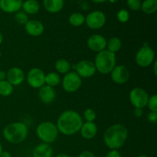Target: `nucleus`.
<instances>
[{
  "mask_svg": "<svg viewBox=\"0 0 157 157\" xmlns=\"http://www.w3.org/2000/svg\"><path fill=\"white\" fill-rule=\"evenodd\" d=\"M83 123V117L79 113L67 110L58 117L56 126L60 133L64 136H73L80 131Z\"/></svg>",
  "mask_w": 157,
  "mask_h": 157,
  "instance_id": "1",
  "label": "nucleus"
},
{
  "mask_svg": "<svg viewBox=\"0 0 157 157\" xmlns=\"http://www.w3.org/2000/svg\"><path fill=\"white\" fill-rule=\"evenodd\" d=\"M128 130L124 125L116 124L109 127L104 133V144L110 150H118L127 142Z\"/></svg>",
  "mask_w": 157,
  "mask_h": 157,
  "instance_id": "2",
  "label": "nucleus"
},
{
  "mask_svg": "<svg viewBox=\"0 0 157 157\" xmlns=\"http://www.w3.org/2000/svg\"><path fill=\"white\" fill-rule=\"evenodd\" d=\"M2 135L7 142L12 144H20L27 138L29 128L22 122L11 123L3 129Z\"/></svg>",
  "mask_w": 157,
  "mask_h": 157,
  "instance_id": "3",
  "label": "nucleus"
},
{
  "mask_svg": "<svg viewBox=\"0 0 157 157\" xmlns=\"http://www.w3.org/2000/svg\"><path fill=\"white\" fill-rule=\"evenodd\" d=\"M94 64L97 71L102 75H108L117 65L116 55L105 49L97 54Z\"/></svg>",
  "mask_w": 157,
  "mask_h": 157,
  "instance_id": "4",
  "label": "nucleus"
},
{
  "mask_svg": "<svg viewBox=\"0 0 157 157\" xmlns=\"http://www.w3.org/2000/svg\"><path fill=\"white\" fill-rule=\"evenodd\" d=\"M59 132L56 124L52 121H42L36 127V135L40 140L45 144L54 143L58 138Z\"/></svg>",
  "mask_w": 157,
  "mask_h": 157,
  "instance_id": "5",
  "label": "nucleus"
},
{
  "mask_svg": "<svg viewBox=\"0 0 157 157\" xmlns=\"http://www.w3.org/2000/svg\"><path fill=\"white\" fill-rule=\"evenodd\" d=\"M156 54L154 50L147 44H144L137 51L135 56V61L139 67H147L153 64L156 60Z\"/></svg>",
  "mask_w": 157,
  "mask_h": 157,
  "instance_id": "6",
  "label": "nucleus"
},
{
  "mask_svg": "<svg viewBox=\"0 0 157 157\" xmlns=\"http://www.w3.org/2000/svg\"><path fill=\"white\" fill-rule=\"evenodd\" d=\"M61 82L64 91L67 93H75L82 85V78L75 71H71L64 75Z\"/></svg>",
  "mask_w": 157,
  "mask_h": 157,
  "instance_id": "7",
  "label": "nucleus"
},
{
  "mask_svg": "<svg viewBox=\"0 0 157 157\" xmlns=\"http://www.w3.org/2000/svg\"><path fill=\"white\" fill-rule=\"evenodd\" d=\"M150 96L147 90L141 87H134L129 94L130 104L134 108H142L147 107Z\"/></svg>",
  "mask_w": 157,
  "mask_h": 157,
  "instance_id": "8",
  "label": "nucleus"
},
{
  "mask_svg": "<svg viewBox=\"0 0 157 157\" xmlns=\"http://www.w3.org/2000/svg\"><path fill=\"white\" fill-rule=\"evenodd\" d=\"M107 17L102 11L96 10L90 12L85 16L86 25L92 30H98L105 25Z\"/></svg>",
  "mask_w": 157,
  "mask_h": 157,
  "instance_id": "9",
  "label": "nucleus"
},
{
  "mask_svg": "<svg viewBox=\"0 0 157 157\" xmlns=\"http://www.w3.org/2000/svg\"><path fill=\"white\" fill-rule=\"evenodd\" d=\"M45 73L38 67H33L28 72L25 80L31 87L35 89H40L45 84L44 83Z\"/></svg>",
  "mask_w": 157,
  "mask_h": 157,
  "instance_id": "10",
  "label": "nucleus"
},
{
  "mask_svg": "<svg viewBox=\"0 0 157 157\" xmlns=\"http://www.w3.org/2000/svg\"><path fill=\"white\" fill-rule=\"evenodd\" d=\"M75 71L81 78H90L96 74L97 70L93 61L89 60H82L76 64Z\"/></svg>",
  "mask_w": 157,
  "mask_h": 157,
  "instance_id": "11",
  "label": "nucleus"
},
{
  "mask_svg": "<svg viewBox=\"0 0 157 157\" xmlns=\"http://www.w3.org/2000/svg\"><path fill=\"white\" fill-rule=\"evenodd\" d=\"M112 81L117 84H124L129 81L130 77V70L124 64L116 65L110 73Z\"/></svg>",
  "mask_w": 157,
  "mask_h": 157,
  "instance_id": "12",
  "label": "nucleus"
},
{
  "mask_svg": "<svg viewBox=\"0 0 157 157\" xmlns=\"http://www.w3.org/2000/svg\"><path fill=\"white\" fill-rule=\"evenodd\" d=\"M107 40L104 36L100 34L90 35L87 41V47L92 52L98 53L107 49Z\"/></svg>",
  "mask_w": 157,
  "mask_h": 157,
  "instance_id": "13",
  "label": "nucleus"
},
{
  "mask_svg": "<svg viewBox=\"0 0 157 157\" xmlns=\"http://www.w3.org/2000/svg\"><path fill=\"white\" fill-rule=\"evenodd\" d=\"M6 80H7L12 86H19L25 80L24 71L18 67H12L6 72Z\"/></svg>",
  "mask_w": 157,
  "mask_h": 157,
  "instance_id": "14",
  "label": "nucleus"
},
{
  "mask_svg": "<svg viewBox=\"0 0 157 157\" xmlns=\"http://www.w3.org/2000/svg\"><path fill=\"white\" fill-rule=\"evenodd\" d=\"M26 33L32 37H39L44 33V26L41 21L35 19H31L25 25Z\"/></svg>",
  "mask_w": 157,
  "mask_h": 157,
  "instance_id": "15",
  "label": "nucleus"
},
{
  "mask_svg": "<svg viewBox=\"0 0 157 157\" xmlns=\"http://www.w3.org/2000/svg\"><path fill=\"white\" fill-rule=\"evenodd\" d=\"M38 98L44 104H51L56 98V91L54 87L44 84L38 90Z\"/></svg>",
  "mask_w": 157,
  "mask_h": 157,
  "instance_id": "16",
  "label": "nucleus"
},
{
  "mask_svg": "<svg viewBox=\"0 0 157 157\" xmlns=\"http://www.w3.org/2000/svg\"><path fill=\"white\" fill-rule=\"evenodd\" d=\"M23 0H0V9L6 13H15L21 9Z\"/></svg>",
  "mask_w": 157,
  "mask_h": 157,
  "instance_id": "17",
  "label": "nucleus"
},
{
  "mask_svg": "<svg viewBox=\"0 0 157 157\" xmlns=\"http://www.w3.org/2000/svg\"><path fill=\"white\" fill-rule=\"evenodd\" d=\"M98 131V126L94 122H85L83 123L79 132L84 139L91 140L96 136Z\"/></svg>",
  "mask_w": 157,
  "mask_h": 157,
  "instance_id": "18",
  "label": "nucleus"
},
{
  "mask_svg": "<svg viewBox=\"0 0 157 157\" xmlns=\"http://www.w3.org/2000/svg\"><path fill=\"white\" fill-rule=\"evenodd\" d=\"M54 153L53 148L52 146L48 144L41 143L38 144L32 152V156L33 157H52Z\"/></svg>",
  "mask_w": 157,
  "mask_h": 157,
  "instance_id": "19",
  "label": "nucleus"
},
{
  "mask_svg": "<svg viewBox=\"0 0 157 157\" xmlns=\"http://www.w3.org/2000/svg\"><path fill=\"white\" fill-rule=\"evenodd\" d=\"M64 6V0H43V6L49 13H58Z\"/></svg>",
  "mask_w": 157,
  "mask_h": 157,
  "instance_id": "20",
  "label": "nucleus"
},
{
  "mask_svg": "<svg viewBox=\"0 0 157 157\" xmlns=\"http://www.w3.org/2000/svg\"><path fill=\"white\" fill-rule=\"evenodd\" d=\"M21 9L27 15H35L40 10V4L37 0H25L23 2Z\"/></svg>",
  "mask_w": 157,
  "mask_h": 157,
  "instance_id": "21",
  "label": "nucleus"
},
{
  "mask_svg": "<svg viewBox=\"0 0 157 157\" xmlns=\"http://www.w3.org/2000/svg\"><path fill=\"white\" fill-rule=\"evenodd\" d=\"M55 67L56 72L59 75H66L71 71V65L70 62L67 61L65 58H60L55 61Z\"/></svg>",
  "mask_w": 157,
  "mask_h": 157,
  "instance_id": "22",
  "label": "nucleus"
},
{
  "mask_svg": "<svg viewBox=\"0 0 157 157\" xmlns=\"http://www.w3.org/2000/svg\"><path fill=\"white\" fill-rule=\"evenodd\" d=\"M140 9L147 15L156 13L157 11V0H144L141 3Z\"/></svg>",
  "mask_w": 157,
  "mask_h": 157,
  "instance_id": "23",
  "label": "nucleus"
},
{
  "mask_svg": "<svg viewBox=\"0 0 157 157\" xmlns=\"http://www.w3.org/2000/svg\"><path fill=\"white\" fill-rule=\"evenodd\" d=\"M61 79L60 77L59 74L55 71H51L46 75L45 74V78H44V83L45 85L50 86V87H54L58 85L61 83Z\"/></svg>",
  "mask_w": 157,
  "mask_h": 157,
  "instance_id": "24",
  "label": "nucleus"
},
{
  "mask_svg": "<svg viewBox=\"0 0 157 157\" xmlns=\"http://www.w3.org/2000/svg\"><path fill=\"white\" fill-rule=\"evenodd\" d=\"M68 21L74 27H81L85 23V16L81 12H74L69 16Z\"/></svg>",
  "mask_w": 157,
  "mask_h": 157,
  "instance_id": "25",
  "label": "nucleus"
},
{
  "mask_svg": "<svg viewBox=\"0 0 157 157\" xmlns=\"http://www.w3.org/2000/svg\"><path fill=\"white\" fill-rule=\"evenodd\" d=\"M122 47V41L117 37H112L107 41V50L115 54L119 52Z\"/></svg>",
  "mask_w": 157,
  "mask_h": 157,
  "instance_id": "26",
  "label": "nucleus"
},
{
  "mask_svg": "<svg viewBox=\"0 0 157 157\" xmlns=\"http://www.w3.org/2000/svg\"><path fill=\"white\" fill-rule=\"evenodd\" d=\"M14 87L7 81V80H2L0 81V96L9 97L13 93Z\"/></svg>",
  "mask_w": 157,
  "mask_h": 157,
  "instance_id": "27",
  "label": "nucleus"
},
{
  "mask_svg": "<svg viewBox=\"0 0 157 157\" xmlns=\"http://www.w3.org/2000/svg\"><path fill=\"white\" fill-rule=\"evenodd\" d=\"M15 20L18 24L19 25H25L26 24L28 21H29V16L26 13H25L23 11H18V12H15Z\"/></svg>",
  "mask_w": 157,
  "mask_h": 157,
  "instance_id": "28",
  "label": "nucleus"
},
{
  "mask_svg": "<svg viewBox=\"0 0 157 157\" xmlns=\"http://www.w3.org/2000/svg\"><path fill=\"white\" fill-rule=\"evenodd\" d=\"M83 118L86 122H94L97 118V113L93 109L87 108L84 110Z\"/></svg>",
  "mask_w": 157,
  "mask_h": 157,
  "instance_id": "29",
  "label": "nucleus"
},
{
  "mask_svg": "<svg viewBox=\"0 0 157 157\" xmlns=\"http://www.w3.org/2000/svg\"><path fill=\"white\" fill-rule=\"evenodd\" d=\"M117 20L120 22L126 23L130 19V13H129V12L127 9H122L117 12Z\"/></svg>",
  "mask_w": 157,
  "mask_h": 157,
  "instance_id": "30",
  "label": "nucleus"
},
{
  "mask_svg": "<svg viewBox=\"0 0 157 157\" xmlns=\"http://www.w3.org/2000/svg\"><path fill=\"white\" fill-rule=\"evenodd\" d=\"M147 107L151 112H157V95L153 94L149 98Z\"/></svg>",
  "mask_w": 157,
  "mask_h": 157,
  "instance_id": "31",
  "label": "nucleus"
},
{
  "mask_svg": "<svg viewBox=\"0 0 157 157\" xmlns=\"http://www.w3.org/2000/svg\"><path fill=\"white\" fill-rule=\"evenodd\" d=\"M141 0H127V7L132 11H136L140 10L141 8Z\"/></svg>",
  "mask_w": 157,
  "mask_h": 157,
  "instance_id": "32",
  "label": "nucleus"
},
{
  "mask_svg": "<svg viewBox=\"0 0 157 157\" xmlns=\"http://www.w3.org/2000/svg\"><path fill=\"white\" fill-rule=\"evenodd\" d=\"M147 119H148L149 122L152 123V124H156L157 122V112L150 111L147 116Z\"/></svg>",
  "mask_w": 157,
  "mask_h": 157,
  "instance_id": "33",
  "label": "nucleus"
},
{
  "mask_svg": "<svg viewBox=\"0 0 157 157\" xmlns=\"http://www.w3.org/2000/svg\"><path fill=\"white\" fill-rule=\"evenodd\" d=\"M106 157H122L121 153L117 150H110V152L107 154Z\"/></svg>",
  "mask_w": 157,
  "mask_h": 157,
  "instance_id": "34",
  "label": "nucleus"
},
{
  "mask_svg": "<svg viewBox=\"0 0 157 157\" xmlns=\"http://www.w3.org/2000/svg\"><path fill=\"white\" fill-rule=\"evenodd\" d=\"M144 109L142 108H134V110H133V114L136 117H142L144 116Z\"/></svg>",
  "mask_w": 157,
  "mask_h": 157,
  "instance_id": "35",
  "label": "nucleus"
},
{
  "mask_svg": "<svg viewBox=\"0 0 157 157\" xmlns=\"http://www.w3.org/2000/svg\"><path fill=\"white\" fill-rule=\"evenodd\" d=\"M78 157H95V155L89 150H85V151H83L82 153H80Z\"/></svg>",
  "mask_w": 157,
  "mask_h": 157,
  "instance_id": "36",
  "label": "nucleus"
},
{
  "mask_svg": "<svg viewBox=\"0 0 157 157\" xmlns=\"http://www.w3.org/2000/svg\"><path fill=\"white\" fill-rule=\"evenodd\" d=\"M0 157H12V156H11V153L9 151L3 150L1 154H0Z\"/></svg>",
  "mask_w": 157,
  "mask_h": 157,
  "instance_id": "37",
  "label": "nucleus"
},
{
  "mask_svg": "<svg viewBox=\"0 0 157 157\" xmlns=\"http://www.w3.org/2000/svg\"><path fill=\"white\" fill-rule=\"evenodd\" d=\"M6 72L3 71H0V81L6 79Z\"/></svg>",
  "mask_w": 157,
  "mask_h": 157,
  "instance_id": "38",
  "label": "nucleus"
},
{
  "mask_svg": "<svg viewBox=\"0 0 157 157\" xmlns=\"http://www.w3.org/2000/svg\"><path fill=\"white\" fill-rule=\"evenodd\" d=\"M157 62H156V61H155L153 63V73H154V75H155V76H156L157 75Z\"/></svg>",
  "mask_w": 157,
  "mask_h": 157,
  "instance_id": "39",
  "label": "nucleus"
},
{
  "mask_svg": "<svg viewBox=\"0 0 157 157\" xmlns=\"http://www.w3.org/2000/svg\"><path fill=\"white\" fill-rule=\"evenodd\" d=\"M91 1L94 2H95V3H98V4H101V3L106 2L108 1V0H91Z\"/></svg>",
  "mask_w": 157,
  "mask_h": 157,
  "instance_id": "40",
  "label": "nucleus"
},
{
  "mask_svg": "<svg viewBox=\"0 0 157 157\" xmlns=\"http://www.w3.org/2000/svg\"><path fill=\"white\" fill-rule=\"evenodd\" d=\"M55 157H70L68 155L65 154V153H61V154H58V156H56Z\"/></svg>",
  "mask_w": 157,
  "mask_h": 157,
  "instance_id": "41",
  "label": "nucleus"
},
{
  "mask_svg": "<svg viewBox=\"0 0 157 157\" xmlns=\"http://www.w3.org/2000/svg\"><path fill=\"white\" fill-rule=\"evenodd\" d=\"M2 42H3V36H2V32H0V45L2 44Z\"/></svg>",
  "mask_w": 157,
  "mask_h": 157,
  "instance_id": "42",
  "label": "nucleus"
},
{
  "mask_svg": "<svg viewBox=\"0 0 157 157\" xmlns=\"http://www.w3.org/2000/svg\"><path fill=\"white\" fill-rule=\"evenodd\" d=\"M108 1L110 2V3H113H113H116V2H117L119 1V0H108Z\"/></svg>",
  "mask_w": 157,
  "mask_h": 157,
  "instance_id": "43",
  "label": "nucleus"
},
{
  "mask_svg": "<svg viewBox=\"0 0 157 157\" xmlns=\"http://www.w3.org/2000/svg\"><path fill=\"white\" fill-rule=\"evenodd\" d=\"M3 151V148H2V145L1 142H0V154H1L2 152Z\"/></svg>",
  "mask_w": 157,
  "mask_h": 157,
  "instance_id": "44",
  "label": "nucleus"
},
{
  "mask_svg": "<svg viewBox=\"0 0 157 157\" xmlns=\"http://www.w3.org/2000/svg\"><path fill=\"white\" fill-rule=\"evenodd\" d=\"M137 157H149V156H147V155H140V156Z\"/></svg>",
  "mask_w": 157,
  "mask_h": 157,
  "instance_id": "45",
  "label": "nucleus"
},
{
  "mask_svg": "<svg viewBox=\"0 0 157 157\" xmlns=\"http://www.w3.org/2000/svg\"><path fill=\"white\" fill-rule=\"evenodd\" d=\"M2 58V52H1V51H0V58Z\"/></svg>",
  "mask_w": 157,
  "mask_h": 157,
  "instance_id": "46",
  "label": "nucleus"
},
{
  "mask_svg": "<svg viewBox=\"0 0 157 157\" xmlns=\"http://www.w3.org/2000/svg\"><path fill=\"white\" fill-rule=\"evenodd\" d=\"M0 12H1V9H0Z\"/></svg>",
  "mask_w": 157,
  "mask_h": 157,
  "instance_id": "47",
  "label": "nucleus"
}]
</instances>
